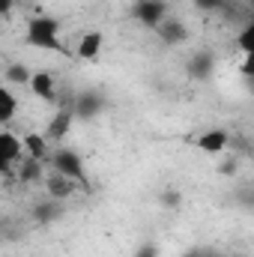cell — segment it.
<instances>
[{"mask_svg": "<svg viewBox=\"0 0 254 257\" xmlns=\"http://www.w3.org/2000/svg\"><path fill=\"white\" fill-rule=\"evenodd\" d=\"M0 12H3V15L12 12V0H0Z\"/></svg>", "mask_w": 254, "mask_h": 257, "instance_id": "24", "label": "cell"}, {"mask_svg": "<svg viewBox=\"0 0 254 257\" xmlns=\"http://www.w3.org/2000/svg\"><path fill=\"white\" fill-rule=\"evenodd\" d=\"M212 69H215V54H212V51H197V54H191L189 75L194 81H209Z\"/></svg>", "mask_w": 254, "mask_h": 257, "instance_id": "12", "label": "cell"}, {"mask_svg": "<svg viewBox=\"0 0 254 257\" xmlns=\"http://www.w3.org/2000/svg\"><path fill=\"white\" fill-rule=\"evenodd\" d=\"M3 81L9 84V87H30V81H33V72L27 69L24 63H9L6 66V72H3Z\"/></svg>", "mask_w": 254, "mask_h": 257, "instance_id": "17", "label": "cell"}, {"mask_svg": "<svg viewBox=\"0 0 254 257\" xmlns=\"http://www.w3.org/2000/svg\"><path fill=\"white\" fill-rule=\"evenodd\" d=\"M239 72H242L245 78H254V54H245V57H242V63H239Z\"/></svg>", "mask_w": 254, "mask_h": 257, "instance_id": "22", "label": "cell"}, {"mask_svg": "<svg viewBox=\"0 0 254 257\" xmlns=\"http://www.w3.org/2000/svg\"><path fill=\"white\" fill-rule=\"evenodd\" d=\"M30 93L48 105H57V81L51 72H33V81H30Z\"/></svg>", "mask_w": 254, "mask_h": 257, "instance_id": "8", "label": "cell"}, {"mask_svg": "<svg viewBox=\"0 0 254 257\" xmlns=\"http://www.w3.org/2000/svg\"><path fill=\"white\" fill-rule=\"evenodd\" d=\"M251 9H254V0H251Z\"/></svg>", "mask_w": 254, "mask_h": 257, "instance_id": "26", "label": "cell"}, {"mask_svg": "<svg viewBox=\"0 0 254 257\" xmlns=\"http://www.w3.org/2000/svg\"><path fill=\"white\" fill-rule=\"evenodd\" d=\"M102 111H105V99H102V93H96V90H84V93L75 96V117H78V120H93V117H99Z\"/></svg>", "mask_w": 254, "mask_h": 257, "instance_id": "7", "label": "cell"}, {"mask_svg": "<svg viewBox=\"0 0 254 257\" xmlns=\"http://www.w3.org/2000/svg\"><path fill=\"white\" fill-rule=\"evenodd\" d=\"M132 18L144 27H159L168 18V3L165 0H138L132 6Z\"/></svg>", "mask_w": 254, "mask_h": 257, "instance_id": "5", "label": "cell"}, {"mask_svg": "<svg viewBox=\"0 0 254 257\" xmlns=\"http://www.w3.org/2000/svg\"><path fill=\"white\" fill-rule=\"evenodd\" d=\"M227 141H230V135H227L224 128H206V132H197V135H189V138H186V144L197 147V150L206 153V156H218V153H224Z\"/></svg>", "mask_w": 254, "mask_h": 257, "instance_id": "4", "label": "cell"}, {"mask_svg": "<svg viewBox=\"0 0 254 257\" xmlns=\"http://www.w3.org/2000/svg\"><path fill=\"white\" fill-rule=\"evenodd\" d=\"M27 45L33 48H42V51H63L60 45V21L51 18V15H33L27 21V33H24Z\"/></svg>", "mask_w": 254, "mask_h": 257, "instance_id": "1", "label": "cell"}, {"mask_svg": "<svg viewBox=\"0 0 254 257\" xmlns=\"http://www.w3.org/2000/svg\"><path fill=\"white\" fill-rule=\"evenodd\" d=\"M236 45H239V51H242V54H254V21H251V24H245V27L239 30Z\"/></svg>", "mask_w": 254, "mask_h": 257, "instance_id": "18", "label": "cell"}, {"mask_svg": "<svg viewBox=\"0 0 254 257\" xmlns=\"http://www.w3.org/2000/svg\"><path fill=\"white\" fill-rule=\"evenodd\" d=\"M48 168L57 171V174H63V177H69L72 183H78L84 192H90V177H87V168H84L81 153H75V150H69V147H60V150L51 153Z\"/></svg>", "mask_w": 254, "mask_h": 257, "instance_id": "2", "label": "cell"}, {"mask_svg": "<svg viewBox=\"0 0 254 257\" xmlns=\"http://www.w3.org/2000/svg\"><path fill=\"white\" fill-rule=\"evenodd\" d=\"M183 257H203V251H200V248H194V251H189V254H183Z\"/></svg>", "mask_w": 254, "mask_h": 257, "instance_id": "25", "label": "cell"}, {"mask_svg": "<svg viewBox=\"0 0 254 257\" xmlns=\"http://www.w3.org/2000/svg\"><path fill=\"white\" fill-rule=\"evenodd\" d=\"M60 212H63L60 200L48 197V200H42V203L33 209V218H36V224H51V221H57V218H60Z\"/></svg>", "mask_w": 254, "mask_h": 257, "instance_id": "16", "label": "cell"}, {"mask_svg": "<svg viewBox=\"0 0 254 257\" xmlns=\"http://www.w3.org/2000/svg\"><path fill=\"white\" fill-rule=\"evenodd\" d=\"M24 150H27V156L30 159H39V162H51V141L45 138V135H39V132H27L24 135Z\"/></svg>", "mask_w": 254, "mask_h": 257, "instance_id": "11", "label": "cell"}, {"mask_svg": "<svg viewBox=\"0 0 254 257\" xmlns=\"http://www.w3.org/2000/svg\"><path fill=\"white\" fill-rule=\"evenodd\" d=\"M135 257H159V245L156 242H141L135 248Z\"/></svg>", "mask_w": 254, "mask_h": 257, "instance_id": "21", "label": "cell"}, {"mask_svg": "<svg viewBox=\"0 0 254 257\" xmlns=\"http://www.w3.org/2000/svg\"><path fill=\"white\" fill-rule=\"evenodd\" d=\"M42 183L48 189V197H54V200H66V197H72V192H75V183L69 177H63V174H57V171H51Z\"/></svg>", "mask_w": 254, "mask_h": 257, "instance_id": "13", "label": "cell"}, {"mask_svg": "<svg viewBox=\"0 0 254 257\" xmlns=\"http://www.w3.org/2000/svg\"><path fill=\"white\" fill-rule=\"evenodd\" d=\"M156 33H159V39H162L165 45H183V42L189 39V30H186V24H183L180 18H165V21L156 27Z\"/></svg>", "mask_w": 254, "mask_h": 257, "instance_id": "9", "label": "cell"}, {"mask_svg": "<svg viewBox=\"0 0 254 257\" xmlns=\"http://www.w3.org/2000/svg\"><path fill=\"white\" fill-rule=\"evenodd\" d=\"M75 96H78V93H75ZM75 120H78V117H75V99H72V102H63V105H57L54 117L48 120V132H45V138H48L51 144L66 141V135H69V128H72Z\"/></svg>", "mask_w": 254, "mask_h": 257, "instance_id": "3", "label": "cell"}, {"mask_svg": "<svg viewBox=\"0 0 254 257\" xmlns=\"http://www.w3.org/2000/svg\"><path fill=\"white\" fill-rule=\"evenodd\" d=\"M102 45H105V36H102L99 30H87V33L81 36V42H78V57L87 60V63H93V60H99Z\"/></svg>", "mask_w": 254, "mask_h": 257, "instance_id": "10", "label": "cell"}, {"mask_svg": "<svg viewBox=\"0 0 254 257\" xmlns=\"http://www.w3.org/2000/svg\"><path fill=\"white\" fill-rule=\"evenodd\" d=\"M159 200H162V206H168V209H177V206L183 203V194L177 192V189H165V192L159 194Z\"/></svg>", "mask_w": 254, "mask_h": 257, "instance_id": "19", "label": "cell"}, {"mask_svg": "<svg viewBox=\"0 0 254 257\" xmlns=\"http://www.w3.org/2000/svg\"><path fill=\"white\" fill-rule=\"evenodd\" d=\"M233 171H236V159H230V162H224V165H221V174H224V177H230Z\"/></svg>", "mask_w": 254, "mask_h": 257, "instance_id": "23", "label": "cell"}, {"mask_svg": "<svg viewBox=\"0 0 254 257\" xmlns=\"http://www.w3.org/2000/svg\"><path fill=\"white\" fill-rule=\"evenodd\" d=\"M227 6V0H194V9L200 12H221Z\"/></svg>", "mask_w": 254, "mask_h": 257, "instance_id": "20", "label": "cell"}, {"mask_svg": "<svg viewBox=\"0 0 254 257\" xmlns=\"http://www.w3.org/2000/svg\"><path fill=\"white\" fill-rule=\"evenodd\" d=\"M45 165H48V162H39V159L24 156V159H21V168H18V180H21V183H39V180H45V177H48V174H45Z\"/></svg>", "mask_w": 254, "mask_h": 257, "instance_id": "14", "label": "cell"}, {"mask_svg": "<svg viewBox=\"0 0 254 257\" xmlns=\"http://www.w3.org/2000/svg\"><path fill=\"white\" fill-rule=\"evenodd\" d=\"M24 156H27V150H24V138H18L15 132L3 128V132H0V168L9 174L12 162H21Z\"/></svg>", "mask_w": 254, "mask_h": 257, "instance_id": "6", "label": "cell"}, {"mask_svg": "<svg viewBox=\"0 0 254 257\" xmlns=\"http://www.w3.org/2000/svg\"><path fill=\"white\" fill-rule=\"evenodd\" d=\"M15 111H18V99L12 93V87L3 84L0 87V126H9L12 117H15Z\"/></svg>", "mask_w": 254, "mask_h": 257, "instance_id": "15", "label": "cell"}]
</instances>
